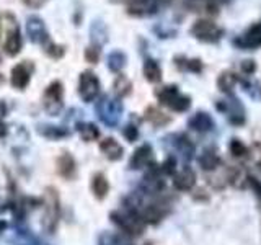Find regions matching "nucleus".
I'll use <instances>...</instances> for the list:
<instances>
[{
	"mask_svg": "<svg viewBox=\"0 0 261 245\" xmlns=\"http://www.w3.org/2000/svg\"><path fill=\"white\" fill-rule=\"evenodd\" d=\"M0 44H2L4 51L13 57L20 54L23 39L16 16L12 12H2L0 13Z\"/></svg>",
	"mask_w": 261,
	"mask_h": 245,
	"instance_id": "nucleus-1",
	"label": "nucleus"
},
{
	"mask_svg": "<svg viewBox=\"0 0 261 245\" xmlns=\"http://www.w3.org/2000/svg\"><path fill=\"white\" fill-rule=\"evenodd\" d=\"M43 229L46 234H54L57 223H59V216H61V206H59V194L57 190L53 186H47L44 190V198H43Z\"/></svg>",
	"mask_w": 261,
	"mask_h": 245,
	"instance_id": "nucleus-2",
	"label": "nucleus"
},
{
	"mask_svg": "<svg viewBox=\"0 0 261 245\" xmlns=\"http://www.w3.org/2000/svg\"><path fill=\"white\" fill-rule=\"evenodd\" d=\"M111 220L121 229V231H124L126 234H130V235H141L145 227V223L142 220L141 214L136 212L134 209L114 211L111 212Z\"/></svg>",
	"mask_w": 261,
	"mask_h": 245,
	"instance_id": "nucleus-3",
	"label": "nucleus"
},
{
	"mask_svg": "<svg viewBox=\"0 0 261 245\" xmlns=\"http://www.w3.org/2000/svg\"><path fill=\"white\" fill-rule=\"evenodd\" d=\"M96 113L106 126H116L121 119L122 105L116 98H110L108 95L101 96L96 102Z\"/></svg>",
	"mask_w": 261,
	"mask_h": 245,
	"instance_id": "nucleus-4",
	"label": "nucleus"
},
{
	"mask_svg": "<svg viewBox=\"0 0 261 245\" xmlns=\"http://www.w3.org/2000/svg\"><path fill=\"white\" fill-rule=\"evenodd\" d=\"M157 96L162 105H165L167 108L173 110V111H186L190 108L191 100L183 93H179L178 87L175 85H168L157 90Z\"/></svg>",
	"mask_w": 261,
	"mask_h": 245,
	"instance_id": "nucleus-5",
	"label": "nucleus"
},
{
	"mask_svg": "<svg viewBox=\"0 0 261 245\" xmlns=\"http://www.w3.org/2000/svg\"><path fill=\"white\" fill-rule=\"evenodd\" d=\"M43 105L47 114L57 116L62 111L64 106V85L59 80H54L53 84H49L43 96Z\"/></svg>",
	"mask_w": 261,
	"mask_h": 245,
	"instance_id": "nucleus-6",
	"label": "nucleus"
},
{
	"mask_svg": "<svg viewBox=\"0 0 261 245\" xmlns=\"http://www.w3.org/2000/svg\"><path fill=\"white\" fill-rule=\"evenodd\" d=\"M222 28H219L214 21L211 20H198L194 21V24L191 27V35L199 39L204 41V43H217L222 36Z\"/></svg>",
	"mask_w": 261,
	"mask_h": 245,
	"instance_id": "nucleus-7",
	"label": "nucleus"
},
{
	"mask_svg": "<svg viewBox=\"0 0 261 245\" xmlns=\"http://www.w3.org/2000/svg\"><path fill=\"white\" fill-rule=\"evenodd\" d=\"M100 93V80L95 76L92 70H85L80 74L79 79V95L82 96V100L90 103Z\"/></svg>",
	"mask_w": 261,
	"mask_h": 245,
	"instance_id": "nucleus-8",
	"label": "nucleus"
},
{
	"mask_svg": "<svg viewBox=\"0 0 261 245\" xmlns=\"http://www.w3.org/2000/svg\"><path fill=\"white\" fill-rule=\"evenodd\" d=\"M27 33H28L30 41H31V43H35V44L44 46L47 41L51 39V38H49V33L46 30V24H44L43 18H39V16H36V15L28 16Z\"/></svg>",
	"mask_w": 261,
	"mask_h": 245,
	"instance_id": "nucleus-9",
	"label": "nucleus"
},
{
	"mask_svg": "<svg viewBox=\"0 0 261 245\" xmlns=\"http://www.w3.org/2000/svg\"><path fill=\"white\" fill-rule=\"evenodd\" d=\"M168 211H170V208L165 201H153L150 204H147V206L142 209L141 217H142L144 223L157 224L168 214Z\"/></svg>",
	"mask_w": 261,
	"mask_h": 245,
	"instance_id": "nucleus-10",
	"label": "nucleus"
},
{
	"mask_svg": "<svg viewBox=\"0 0 261 245\" xmlns=\"http://www.w3.org/2000/svg\"><path fill=\"white\" fill-rule=\"evenodd\" d=\"M31 80V64L28 61H23L20 64H16L12 69V76H10V82L15 88L18 90H24L27 85Z\"/></svg>",
	"mask_w": 261,
	"mask_h": 245,
	"instance_id": "nucleus-11",
	"label": "nucleus"
},
{
	"mask_svg": "<svg viewBox=\"0 0 261 245\" xmlns=\"http://www.w3.org/2000/svg\"><path fill=\"white\" fill-rule=\"evenodd\" d=\"M237 46H240L242 49H256L261 46V21L255 23L253 27H250L243 35L235 41Z\"/></svg>",
	"mask_w": 261,
	"mask_h": 245,
	"instance_id": "nucleus-12",
	"label": "nucleus"
},
{
	"mask_svg": "<svg viewBox=\"0 0 261 245\" xmlns=\"http://www.w3.org/2000/svg\"><path fill=\"white\" fill-rule=\"evenodd\" d=\"M127 13L133 16H149L157 12L159 0H126Z\"/></svg>",
	"mask_w": 261,
	"mask_h": 245,
	"instance_id": "nucleus-13",
	"label": "nucleus"
},
{
	"mask_svg": "<svg viewBox=\"0 0 261 245\" xmlns=\"http://www.w3.org/2000/svg\"><path fill=\"white\" fill-rule=\"evenodd\" d=\"M152 162V147L150 145H141L139 149L133 154V157H130V162H129V165L130 168H134V170H139V168H144L147 167L149 163Z\"/></svg>",
	"mask_w": 261,
	"mask_h": 245,
	"instance_id": "nucleus-14",
	"label": "nucleus"
},
{
	"mask_svg": "<svg viewBox=\"0 0 261 245\" xmlns=\"http://www.w3.org/2000/svg\"><path fill=\"white\" fill-rule=\"evenodd\" d=\"M173 183L178 190L181 191H188L191 190L196 183V174L191 170V168H183L175 174V178H173Z\"/></svg>",
	"mask_w": 261,
	"mask_h": 245,
	"instance_id": "nucleus-15",
	"label": "nucleus"
},
{
	"mask_svg": "<svg viewBox=\"0 0 261 245\" xmlns=\"http://www.w3.org/2000/svg\"><path fill=\"white\" fill-rule=\"evenodd\" d=\"M75 160L70 154H62L59 159H57V172H59V175L64 177V178H73L75 177Z\"/></svg>",
	"mask_w": 261,
	"mask_h": 245,
	"instance_id": "nucleus-16",
	"label": "nucleus"
},
{
	"mask_svg": "<svg viewBox=\"0 0 261 245\" xmlns=\"http://www.w3.org/2000/svg\"><path fill=\"white\" fill-rule=\"evenodd\" d=\"M100 149L110 160H119L122 157V152H124V151H122L121 144L113 137L103 139V141L100 142Z\"/></svg>",
	"mask_w": 261,
	"mask_h": 245,
	"instance_id": "nucleus-17",
	"label": "nucleus"
},
{
	"mask_svg": "<svg viewBox=\"0 0 261 245\" xmlns=\"http://www.w3.org/2000/svg\"><path fill=\"white\" fill-rule=\"evenodd\" d=\"M190 126L194 131H198V133H207V131H211L212 126H214V121H212V118L207 113L199 111L190 119Z\"/></svg>",
	"mask_w": 261,
	"mask_h": 245,
	"instance_id": "nucleus-18",
	"label": "nucleus"
},
{
	"mask_svg": "<svg viewBox=\"0 0 261 245\" xmlns=\"http://www.w3.org/2000/svg\"><path fill=\"white\" fill-rule=\"evenodd\" d=\"M144 77L152 82V84H157L162 80V69L157 61L153 59H147L144 62Z\"/></svg>",
	"mask_w": 261,
	"mask_h": 245,
	"instance_id": "nucleus-19",
	"label": "nucleus"
},
{
	"mask_svg": "<svg viewBox=\"0 0 261 245\" xmlns=\"http://www.w3.org/2000/svg\"><path fill=\"white\" fill-rule=\"evenodd\" d=\"M144 188L149 193H157L163 188V180L160 178L157 170H152L144 177Z\"/></svg>",
	"mask_w": 261,
	"mask_h": 245,
	"instance_id": "nucleus-20",
	"label": "nucleus"
},
{
	"mask_svg": "<svg viewBox=\"0 0 261 245\" xmlns=\"http://www.w3.org/2000/svg\"><path fill=\"white\" fill-rule=\"evenodd\" d=\"M110 190V185H108V180L105 178L103 174H96L93 178H92V191L93 194L96 196L98 200H103L106 193Z\"/></svg>",
	"mask_w": 261,
	"mask_h": 245,
	"instance_id": "nucleus-21",
	"label": "nucleus"
},
{
	"mask_svg": "<svg viewBox=\"0 0 261 245\" xmlns=\"http://www.w3.org/2000/svg\"><path fill=\"white\" fill-rule=\"evenodd\" d=\"M219 155L216 154L214 149H207V151H204L202 155L199 157V165L202 170H206V172H211V170H214L217 168L219 165Z\"/></svg>",
	"mask_w": 261,
	"mask_h": 245,
	"instance_id": "nucleus-22",
	"label": "nucleus"
},
{
	"mask_svg": "<svg viewBox=\"0 0 261 245\" xmlns=\"http://www.w3.org/2000/svg\"><path fill=\"white\" fill-rule=\"evenodd\" d=\"M77 131L85 142H92V141H95V139H98V136H100V131H98V128L95 125H92V122H80V125L77 126Z\"/></svg>",
	"mask_w": 261,
	"mask_h": 245,
	"instance_id": "nucleus-23",
	"label": "nucleus"
},
{
	"mask_svg": "<svg viewBox=\"0 0 261 245\" xmlns=\"http://www.w3.org/2000/svg\"><path fill=\"white\" fill-rule=\"evenodd\" d=\"M90 35H92V41L93 44L100 47L105 41H106V36H108V33H106V28L101 21H93L92 28H90Z\"/></svg>",
	"mask_w": 261,
	"mask_h": 245,
	"instance_id": "nucleus-24",
	"label": "nucleus"
},
{
	"mask_svg": "<svg viewBox=\"0 0 261 245\" xmlns=\"http://www.w3.org/2000/svg\"><path fill=\"white\" fill-rule=\"evenodd\" d=\"M39 134H43L44 137H49V139H61V137H65L69 134L67 129L64 128H59V126H51V125H44V126H39L38 129Z\"/></svg>",
	"mask_w": 261,
	"mask_h": 245,
	"instance_id": "nucleus-25",
	"label": "nucleus"
},
{
	"mask_svg": "<svg viewBox=\"0 0 261 245\" xmlns=\"http://www.w3.org/2000/svg\"><path fill=\"white\" fill-rule=\"evenodd\" d=\"M126 65V54L121 51H113L108 56V67L113 72H121Z\"/></svg>",
	"mask_w": 261,
	"mask_h": 245,
	"instance_id": "nucleus-26",
	"label": "nucleus"
},
{
	"mask_svg": "<svg viewBox=\"0 0 261 245\" xmlns=\"http://www.w3.org/2000/svg\"><path fill=\"white\" fill-rule=\"evenodd\" d=\"M145 118L149 119L152 125H155V126H163V125H167V122L170 121V118L168 116H165L160 110H157V108H153V106H150V108H147V111H145Z\"/></svg>",
	"mask_w": 261,
	"mask_h": 245,
	"instance_id": "nucleus-27",
	"label": "nucleus"
},
{
	"mask_svg": "<svg viewBox=\"0 0 261 245\" xmlns=\"http://www.w3.org/2000/svg\"><path fill=\"white\" fill-rule=\"evenodd\" d=\"M217 84H219V87H220L222 92L230 93L232 88L237 84V76H235V74H232V72H222V76L219 77Z\"/></svg>",
	"mask_w": 261,
	"mask_h": 245,
	"instance_id": "nucleus-28",
	"label": "nucleus"
},
{
	"mask_svg": "<svg viewBox=\"0 0 261 245\" xmlns=\"http://www.w3.org/2000/svg\"><path fill=\"white\" fill-rule=\"evenodd\" d=\"M130 87L133 85H130V82L126 76H118L116 80H114V85H113L114 93L118 96H126L130 92Z\"/></svg>",
	"mask_w": 261,
	"mask_h": 245,
	"instance_id": "nucleus-29",
	"label": "nucleus"
},
{
	"mask_svg": "<svg viewBox=\"0 0 261 245\" xmlns=\"http://www.w3.org/2000/svg\"><path fill=\"white\" fill-rule=\"evenodd\" d=\"M43 49L49 57H53V59H61V57H64V54H65V46L56 44L51 39H49L47 43L43 46Z\"/></svg>",
	"mask_w": 261,
	"mask_h": 245,
	"instance_id": "nucleus-30",
	"label": "nucleus"
},
{
	"mask_svg": "<svg viewBox=\"0 0 261 245\" xmlns=\"http://www.w3.org/2000/svg\"><path fill=\"white\" fill-rule=\"evenodd\" d=\"M228 149H230L233 157H247V155H248L247 145H245L242 141H239V139H232L230 145H228Z\"/></svg>",
	"mask_w": 261,
	"mask_h": 245,
	"instance_id": "nucleus-31",
	"label": "nucleus"
},
{
	"mask_svg": "<svg viewBox=\"0 0 261 245\" xmlns=\"http://www.w3.org/2000/svg\"><path fill=\"white\" fill-rule=\"evenodd\" d=\"M85 59L90 62V64H96L98 59H100V47L92 44L85 49Z\"/></svg>",
	"mask_w": 261,
	"mask_h": 245,
	"instance_id": "nucleus-32",
	"label": "nucleus"
},
{
	"mask_svg": "<svg viewBox=\"0 0 261 245\" xmlns=\"http://www.w3.org/2000/svg\"><path fill=\"white\" fill-rule=\"evenodd\" d=\"M175 167H176V162L173 157H168L165 162H163V167L162 170L165 172V174H170V175H175Z\"/></svg>",
	"mask_w": 261,
	"mask_h": 245,
	"instance_id": "nucleus-33",
	"label": "nucleus"
},
{
	"mask_svg": "<svg viewBox=\"0 0 261 245\" xmlns=\"http://www.w3.org/2000/svg\"><path fill=\"white\" fill-rule=\"evenodd\" d=\"M122 133H124V136H126V139L129 142H134L136 139H137V128L136 126H133V125H129V126H126V129L122 131Z\"/></svg>",
	"mask_w": 261,
	"mask_h": 245,
	"instance_id": "nucleus-34",
	"label": "nucleus"
},
{
	"mask_svg": "<svg viewBox=\"0 0 261 245\" xmlns=\"http://www.w3.org/2000/svg\"><path fill=\"white\" fill-rule=\"evenodd\" d=\"M250 180V183H251V186H253V190L256 191V196L261 200V183L259 182H256L255 178H248Z\"/></svg>",
	"mask_w": 261,
	"mask_h": 245,
	"instance_id": "nucleus-35",
	"label": "nucleus"
},
{
	"mask_svg": "<svg viewBox=\"0 0 261 245\" xmlns=\"http://www.w3.org/2000/svg\"><path fill=\"white\" fill-rule=\"evenodd\" d=\"M242 69L247 74H251L253 70H255V64H253V61H245L243 65H242Z\"/></svg>",
	"mask_w": 261,
	"mask_h": 245,
	"instance_id": "nucleus-36",
	"label": "nucleus"
},
{
	"mask_svg": "<svg viewBox=\"0 0 261 245\" xmlns=\"http://www.w3.org/2000/svg\"><path fill=\"white\" fill-rule=\"evenodd\" d=\"M5 114H7V105L2 100H0V119H2Z\"/></svg>",
	"mask_w": 261,
	"mask_h": 245,
	"instance_id": "nucleus-37",
	"label": "nucleus"
},
{
	"mask_svg": "<svg viewBox=\"0 0 261 245\" xmlns=\"http://www.w3.org/2000/svg\"><path fill=\"white\" fill-rule=\"evenodd\" d=\"M7 134V126L4 125V121L0 119V137H4Z\"/></svg>",
	"mask_w": 261,
	"mask_h": 245,
	"instance_id": "nucleus-38",
	"label": "nucleus"
},
{
	"mask_svg": "<svg viewBox=\"0 0 261 245\" xmlns=\"http://www.w3.org/2000/svg\"><path fill=\"white\" fill-rule=\"evenodd\" d=\"M5 229V223H2V220H0V232H2Z\"/></svg>",
	"mask_w": 261,
	"mask_h": 245,
	"instance_id": "nucleus-39",
	"label": "nucleus"
},
{
	"mask_svg": "<svg viewBox=\"0 0 261 245\" xmlns=\"http://www.w3.org/2000/svg\"><path fill=\"white\" fill-rule=\"evenodd\" d=\"M2 84H4V76L0 74V85H2Z\"/></svg>",
	"mask_w": 261,
	"mask_h": 245,
	"instance_id": "nucleus-40",
	"label": "nucleus"
},
{
	"mask_svg": "<svg viewBox=\"0 0 261 245\" xmlns=\"http://www.w3.org/2000/svg\"><path fill=\"white\" fill-rule=\"evenodd\" d=\"M160 2H163V4H168V2H171V0H160Z\"/></svg>",
	"mask_w": 261,
	"mask_h": 245,
	"instance_id": "nucleus-41",
	"label": "nucleus"
},
{
	"mask_svg": "<svg viewBox=\"0 0 261 245\" xmlns=\"http://www.w3.org/2000/svg\"><path fill=\"white\" fill-rule=\"evenodd\" d=\"M35 245H46V243H35Z\"/></svg>",
	"mask_w": 261,
	"mask_h": 245,
	"instance_id": "nucleus-42",
	"label": "nucleus"
}]
</instances>
